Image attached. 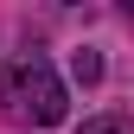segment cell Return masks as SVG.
I'll use <instances>...</instances> for the list:
<instances>
[{
    "label": "cell",
    "mask_w": 134,
    "mask_h": 134,
    "mask_svg": "<svg viewBox=\"0 0 134 134\" xmlns=\"http://www.w3.org/2000/svg\"><path fill=\"white\" fill-rule=\"evenodd\" d=\"M0 102L19 115V121L51 128V121H64V83H58L51 64L32 51V58H13V64H7V77H0Z\"/></svg>",
    "instance_id": "obj_1"
},
{
    "label": "cell",
    "mask_w": 134,
    "mask_h": 134,
    "mask_svg": "<svg viewBox=\"0 0 134 134\" xmlns=\"http://www.w3.org/2000/svg\"><path fill=\"white\" fill-rule=\"evenodd\" d=\"M70 70H77V83H96V77H102V58H96V51H77Z\"/></svg>",
    "instance_id": "obj_2"
},
{
    "label": "cell",
    "mask_w": 134,
    "mask_h": 134,
    "mask_svg": "<svg viewBox=\"0 0 134 134\" xmlns=\"http://www.w3.org/2000/svg\"><path fill=\"white\" fill-rule=\"evenodd\" d=\"M83 134H134L121 115H102V121H83Z\"/></svg>",
    "instance_id": "obj_3"
}]
</instances>
